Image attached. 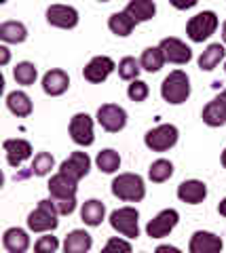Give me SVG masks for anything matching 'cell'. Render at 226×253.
Masks as SVG:
<instances>
[{
    "mask_svg": "<svg viewBox=\"0 0 226 253\" xmlns=\"http://www.w3.org/2000/svg\"><path fill=\"white\" fill-rule=\"evenodd\" d=\"M114 68L116 66H114V61L110 57H106V55H97V57H93L87 66H85L83 76H85V81H89L93 84H99L114 72Z\"/></svg>",
    "mask_w": 226,
    "mask_h": 253,
    "instance_id": "cell-12",
    "label": "cell"
},
{
    "mask_svg": "<svg viewBox=\"0 0 226 253\" xmlns=\"http://www.w3.org/2000/svg\"><path fill=\"white\" fill-rule=\"evenodd\" d=\"M142 72V63H139L136 57H123L119 63V76L123 81H136Z\"/></svg>",
    "mask_w": 226,
    "mask_h": 253,
    "instance_id": "cell-33",
    "label": "cell"
},
{
    "mask_svg": "<svg viewBox=\"0 0 226 253\" xmlns=\"http://www.w3.org/2000/svg\"><path fill=\"white\" fill-rule=\"evenodd\" d=\"M76 190H79V181L72 179L66 173H55L49 181V192L51 201H64V199H76Z\"/></svg>",
    "mask_w": 226,
    "mask_h": 253,
    "instance_id": "cell-13",
    "label": "cell"
},
{
    "mask_svg": "<svg viewBox=\"0 0 226 253\" xmlns=\"http://www.w3.org/2000/svg\"><path fill=\"white\" fill-rule=\"evenodd\" d=\"M157 251H159V253H165V251H169V253H178L180 249H178V247H171V245H161V247H157Z\"/></svg>",
    "mask_w": 226,
    "mask_h": 253,
    "instance_id": "cell-40",
    "label": "cell"
},
{
    "mask_svg": "<svg viewBox=\"0 0 226 253\" xmlns=\"http://www.w3.org/2000/svg\"><path fill=\"white\" fill-rule=\"evenodd\" d=\"M222 165H224V169H226V148H224V152H222Z\"/></svg>",
    "mask_w": 226,
    "mask_h": 253,
    "instance_id": "cell-43",
    "label": "cell"
},
{
    "mask_svg": "<svg viewBox=\"0 0 226 253\" xmlns=\"http://www.w3.org/2000/svg\"><path fill=\"white\" fill-rule=\"evenodd\" d=\"M9 59H11L9 49H6V46H0V63H2V66H6V63H9Z\"/></svg>",
    "mask_w": 226,
    "mask_h": 253,
    "instance_id": "cell-39",
    "label": "cell"
},
{
    "mask_svg": "<svg viewBox=\"0 0 226 253\" xmlns=\"http://www.w3.org/2000/svg\"><path fill=\"white\" fill-rule=\"evenodd\" d=\"M188 251L190 253H218V251H222V241H220V236H216L214 232L199 230L192 234Z\"/></svg>",
    "mask_w": 226,
    "mask_h": 253,
    "instance_id": "cell-17",
    "label": "cell"
},
{
    "mask_svg": "<svg viewBox=\"0 0 226 253\" xmlns=\"http://www.w3.org/2000/svg\"><path fill=\"white\" fill-rule=\"evenodd\" d=\"M139 213L137 209L134 207H121L112 211L110 215V226L114 228L116 232H121L123 236H127V239H137L139 236Z\"/></svg>",
    "mask_w": 226,
    "mask_h": 253,
    "instance_id": "cell-5",
    "label": "cell"
},
{
    "mask_svg": "<svg viewBox=\"0 0 226 253\" xmlns=\"http://www.w3.org/2000/svg\"><path fill=\"white\" fill-rule=\"evenodd\" d=\"M171 6H176L178 11H186V9H192L199 0H169Z\"/></svg>",
    "mask_w": 226,
    "mask_h": 253,
    "instance_id": "cell-38",
    "label": "cell"
},
{
    "mask_svg": "<svg viewBox=\"0 0 226 253\" xmlns=\"http://www.w3.org/2000/svg\"><path fill=\"white\" fill-rule=\"evenodd\" d=\"M91 245H93V241H91L89 232L72 230L64 241V251L66 253H87L91 249Z\"/></svg>",
    "mask_w": 226,
    "mask_h": 253,
    "instance_id": "cell-22",
    "label": "cell"
},
{
    "mask_svg": "<svg viewBox=\"0 0 226 253\" xmlns=\"http://www.w3.org/2000/svg\"><path fill=\"white\" fill-rule=\"evenodd\" d=\"M91 169V158L87 156V152H72L64 163L59 165V171L70 175L72 179L81 181Z\"/></svg>",
    "mask_w": 226,
    "mask_h": 253,
    "instance_id": "cell-14",
    "label": "cell"
},
{
    "mask_svg": "<svg viewBox=\"0 0 226 253\" xmlns=\"http://www.w3.org/2000/svg\"><path fill=\"white\" fill-rule=\"evenodd\" d=\"M161 95L167 104H174V106L184 104L190 97V81L186 72H182V70L169 72V76H165V81L161 84Z\"/></svg>",
    "mask_w": 226,
    "mask_h": 253,
    "instance_id": "cell-1",
    "label": "cell"
},
{
    "mask_svg": "<svg viewBox=\"0 0 226 253\" xmlns=\"http://www.w3.org/2000/svg\"><path fill=\"white\" fill-rule=\"evenodd\" d=\"M97 123L108 133H119L127 125V112L116 104H104L97 110Z\"/></svg>",
    "mask_w": 226,
    "mask_h": 253,
    "instance_id": "cell-7",
    "label": "cell"
},
{
    "mask_svg": "<svg viewBox=\"0 0 226 253\" xmlns=\"http://www.w3.org/2000/svg\"><path fill=\"white\" fill-rule=\"evenodd\" d=\"M53 165H55V158H53L49 152H38L34 156L32 165H30V171H32V175L43 177V175H46V173H51Z\"/></svg>",
    "mask_w": 226,
    "mask_h": 253,
    "instance_id": "cell-32",
    "label": "cell"
},
{
    "mask_svg": "<svg viewBox=\"0 0 226 253\" xmlns=\"http://www.w3.org/2000/svg\"><path fill=\"white\" fill-rule=\"evenodd\" d=\"M112 194L121 201L139 203L146 196L144 179L137 173H121L119 177L112 179Z\"/></svg>",
    "mask_w": 226,
    "mask_h": 253,
    "instance_id": "cell-2",
    "label": "cell"
},
{
    "mask_svg": "<svg viewBox=\"0 0 226 253\" xmlns=\"http://www.w3.org/2000/svg\"><path fill=\"white\" fill-rule=\"evenodd\" d=\"M203 123L207 126H222L226 125V89L216 95L203 108Z\"/></svg>",
    "mask_w": 226,
    "mask_h": 253,
    "instance_id": "cell-16",
    "label": "cell"
},
{
    "mask_svg": "<svg viewBox=\"0 0 226 253\" xmlns=\"http://www.w3.org/2000/svg\"><path fill=\"white\" fill-rule=\"evenodd\" d=\"M171 175H174V165L165 161V158L154 161L150 165V169H148V177H150L154 184H163V181H167Z\"/></svg>",
    "mask_w": 226,
    "mask_h": 253,
    "instance_id": "cell-29",
    "label": "cell"
},
{
    "mask_svg": "<svg viewBox=\"0 0 226 253\" xmlns=\"http://www.w3.org/2000/svg\"><path fill=\"white\" fill-rule=\"evenodd\" d=\"M224 70H226V66H224Z\"/></svg>",
    "mask_w": 226,
    "mask_h": 253,
    "instance_id": "cell-46",
    "label": "cell"
},
{
    "mask_svg": "<svg viewBox=\"0 0 226 253\" xmlns=\"http://www.w3.org/2000/svg\"><path fill=\"white\" fill-rule=\"evenodd\" d=\"M224 55H226L224 44H220V42L209 44L207 49L201 53V57H199V68H201V70H205V72H209V70H214L218 63L224 59Z\"/></svg>",
    "mask_w": 226,
    "mask_h": 253,
    "instance_id": "cell-26",
    "label": "cell"
},
{
    "mask_svg": "<svg viewBox=\"0 0 226 253\" xmlns=\"http://www.w3.org/2000/svg\"><path fill=\"white\" fill-rule=\"evenodd\" d=\"M2 245L9 253H26L30 247V236L21 228H9L2 236Z\"/></svg>",
    "mask_w": 226,
    "mask_h": 253,
    "instance_id": "cell-21",
    "label": "cell"
},
{
    "mask_svg": "<svg viewBox=\"0 0 226 253\" xmlns=\"http://www.w3.org/2000/svg\"><path fill=\"white\" fill-rule=\"evenodd\" d=\"M136 26H137V23L131 19L125 11H123V13H114V15H110V19H108V28L112 30V34L121 36V38L129 36L131 32H134Z\"/></svg>",
    "mask_w": 226,
    "mask_h": 253,
    "instance_id": "cell-27",
    "label": "cell"
},
{
    "mask_svg": "<svg viewBox=\"0 0 226 253\" xmlns=\"http://www.w3.org/2000/svg\"><path fill=\"white\" fill-rule=\"evenodd\" d=\"M144 144L152 152H165L178 144V129L174 125H159L144 135Z\"/></svg>",
    "mask_w": 226,
    "mask_h": 253,
    "instance_id": "cell-6",
    "label": "cell"
},
{
    "mask_svg": "<svg viewBox=\"0 0 226 253\" xmlns=\"http://www.w3.org/2000/svg\"><path fill=\"white\" fill-rule=\"evenodd\" d=\"M13 76H15V81H17V84L30 86V84H34L36 76H38V70H36L34 63H30V61H21V63H17V66H15Z\"/></svg>",
    "mask_w": 226,
    "mask_h": 253,
    "instance_id": "cell-31",
    "label": "cell"
},
{
    "mask_svg": "<svg viewBox=\"0 0 226 253\" xmlns=\"http://www.w3.org/2000/svg\"><path fill=\"white\" fill-rule=\"evenodd\" d=\"M104 251H131V245L127 241H121V239H110L106 243Z\"/></svg>",
    "mask_w": 226,
    "mask_h": 253,
    "instance_id": "cell-37",
    "label": "cell"
},
{
    "mask_svg": "<svg viewBox=\"0 0 226 253\" xmlns=\"http://www.w3.org/2000/svg\"><path fill=\"white\" fill-rule=\"evenodd\" d=\"M57 215L59 211L53 205V201H41L38 207L28 215V228L32 232H49L57 228Z\"/></svg>",
    "mask_w": 226,
    "mask_h": 253,
    "instance_id": "cell-3",
    "label": "cell"
},
{
    "mask_svg": "<svg viewBox=\"0 0 226 253\" xmlns=\"http://www.w3.org/2000/svg\"><path fill=\"white\" fill-rule=\"evenodd\" d=\"M34 249L38 251V253H55L57 249H59V243H57V239L55 236H41V239L36 241V245H34Z\"/></svg>",
    "mask_w": 226,
    "mask_h": 253,
    "instance_id": "cell-35",
    "label": "cell"
},
{
    "mask_svg": "<svg viewBox=\"0 0 226 253\" xmlns=\"http://www.w3.org/2000/svg\"><path fill=\"white\" fill-rule=\"evenodd\" d=\"M95 165H97L99 171L114 173V171H119V167H121V156H119V152H114V150L108 148V150H102V152L97 154Z\"/></svg>",
    "mask_w": 226,
    "mask_h": 253,
    "instance_id": "cell-30",
    "label": "cell"
},
{
    "mask_svg": "<svg viewBox=\"0 0 226 253\" xmlns=\"http://www.w3.org/2000/svg\"><path fill=\"white\" fill-rule=\"evenodd\" d=\"M70 86V78L64 70H49L45 76H43V91L51 97H57V95L66 93Z\"/></svg>",
    "mask_w": 226,
    "mask_h": 253,
    "instance_id": "cell-19",
    "label": "cell"
},
{
    "mask_svg": "<svg viewBox=\"0 0 226 253\" xmlns=\"http://www.w3.org/2000/svg\"><path fill=\"white\" fill-rule=\"evenodd\" d=\"M6 106H9V110L19 116V118H26L32 114V101H30V97L23 91H13L6 95Z\"/></svg>",
    "mask_w": 226,
    "mask_h": 253,
    "instance_id": "cell-25",
    "label": "cell"
},
{
    "mask_svg": "<svg viewBox=\"0 0 226 253\" xmlns=\"http://www.w3.org/2000/svg\"><path fill=\"white\" fill-rule=\"evenodd\" d=\"M218 211H220V215H224V217H226V199H222V201H220V205H218Z\"/></svg>",
    "mask_w": 226,
    "mask_h": 253,
    "instance_id": "cell-41",
    "label": "cell"
},
{
    "mask_svg": "<svg viewBox=\"0 0 226 253\" xmlns=\"http://www.w3.org/2000/svg\"><path fill=\"white\" fill-rule=\"evenodd\" d=\"M28 38V28L21 21H4L0 26V41L2 42H11V44H19Z\"/></svg>",
    "mask_w": 226,
    "mask_h": 253,
    "instance_id": "cell-23",
    "label": "cell"
},
{
    "mask_svg": "<svg viewBox=\"0 0 226 253\" xmlns=\"http://www.w3.org/2000/svg\"><path fill=\"white\" fill-rule=\"evenodd\" d=\"M178 219H180V215H178L176 209H165V211H161L157 217L148 221L146 234L150 236V239H163V236H167V234L178 226Z\"/></svg>",
    "mask_w": 226,
    "mask_h": 253,
    "instance_id": "cell-10",
    "label": "cell"
},
{
    "mask_svg": "<svg viewBox=\"0 0 226 253\" xmlns=\"http://www.w3.org/2000/svg\"><path fill=\"white\" fill-rule=\"evenodd\" d=\"M2 148L6 152V163L15 169L21 167V165L32 156V146H30V141H26V139H4Z\"/></svg>",
    "mask_w": 226,
    "mask_h": 253,
    "instance_id": "cell-15",
    "label": "cell"
},
{
    "mask_svg": "<svg viewBox=\"0 0 226 253\" xmlns=\"http://www.w3.org/2000/svg\"><path fill=\"white\" fill-rule=\"evenodd\" d=\"M161 51H163V57L165 61L169 63H178V66H184V63H188L192 59V51L188 44H184L180 38H163L159 42Z\"/></svg>",
    "mask_w": 226,
    "mask_h": 253,
    "instance_id": "cell-9",
    "label": "cell"
},
{
    "mask_svg": "<svg viewBox=\"0 0 226 253\" xmlns=\"http://www.w3.org/2000/svg\"><path fill=\"white\" fill-rule=\"evenodd\" d=\"M46 21L61 30H72L79 26V11L68 4H51L46 9Z\"/></svg>",
    "mask_w": 226,
    "mask_h": 253,
    "instance_id": "cell-8",
    "label": "cell"
},
{
    "mask_svg": "<svg viewBox=\"0 0 226 253\" xmlns=\"http://www.w3.org/2000/svg\"><path fill=\"white\" fill-rule=\"evenodd\" d=\"M127 95H129V99H134V101H144L148 97V84L144 81H137L136 78V81H131Z\"/></svg>",
    "mask_w": 226,
    "mask_h": 253,
    "instance_id": "cell-34",
    "label": "cell"
},
{
    "mask_svg": "<svg viewBox=\"0 0 226 253\" xmlns=\"http://www.w3.org/2000/svg\"><path fill=\"white\" fill-rule=\"evenodd\" d=\"M53 205L57 207L59 215H70L76 209V199H64V201H53Z\"/></svg>",
    "mask_w": 226,
    "mask_h": 253,
    "instance_id": "cell-36",
    "label": "cell"
},
{
    "mask_svg": "<svg viewBox=\"0 0 226 253\" xmlns=\"http://www.w3.org/2000/svg\"><path fill=\"white\" fill-rule=\"evenodd\" d=\"M207 196V186L199 179H186L178 186V199L188 205H199L203 203Z\"/></svg>",
    "mask_w": 226,
    "mask_h": 253,
    "instance_id": "cell-18",
    "label": "cell"
},
{
    "mask_svg": "<svg viewBox=\"0 0 226 253\" xmlns=\"http://www.w3.org/2000/svg\"><path fill=\"white\" fill-rule=\"evenodd\" d=\"M0 2H6V0H0Z\"/></svg>",
    "mask_w": 226,
    "mask_h": 253,
    "instance_id": "cell-45",
    "label": "cell"
},
{
    "mask_svg": "<svg viewBox=\"0 0 226 253\" xmlns=\"http://www.w3.org/2000/svg\"><path fill=\"white\" fill-rule=\"evenodd\" d=\"M218 30V15L214 11L197 13L186 23V34L192 42H203Z\"/></svg>",
    "mask_w": 226,
    "mask_h": 253,
    "instance_id": "cell-4",
    "label": "cell"
},
{
    "mask_svg": "<svg viewBox=\"0 0 226 253\" xmlns=\"http://www.w3.org/2000/svg\"><path fill=\"white\" fill-rule=\"evenodd\" d=\"M139 63H142V70H146V72H150V74L159 72L163 68V63H165L161 46H148V49H144L142 57H139Z\"/></svg>",
    "mask_w": 226,
    "mask_h": 253,
    "instance_id": "cell-28",
    "label": "cell"
},
{
    "mask_svg": "<svg viewBox=\"0 0 226 253\" xmlns=\"http://www.w3.org/2000/svg\"><path fill=\"white\" fill-rule=\"evenodd\" d=\"M104 215H106V207H104V203L97 201V199L87 201L83 205V209H81V219L87 226H99L102 224V219H104Z\"/></svg>",
    "mask_w": 226,
    "mask_h": 253,
    "instance_id": "cell-24",
    "label": "cell"
},
{
    "mask_svg": "<svg viewBox=\"0 0 226 253\" xmlns=\"http://www.w3.org/2000/svg\"><path fill=\"white\" fill-rule=\"evenodd\" d=\"M125 13L129 15L136 23H144V21H150L157 13V4L152 0H131V2L125 6Z\"/></svg>",
    "mask_w": 226,
    "mask_h": 253,
    "instance_id": "cell-20",
    "label": "cell"
},
{
    "mask_svg": "<svg viewBox=\"0 0 226 253\" xmlns=\"http://www.w3.org/2000/svg\"><path fill=\"white\" fill-rule=\"evenodd\" d=\"M70 137L74 139V144L79 146H91L95 135H93V121L89 114L79 112L70 121Z\"/></svg>",
    "mask_w": 226,
    "mask_h": 253,
    "instance_id": "cell-11",
    "label": "cell"
},
{
    "mask_svg": "<svg viewBox=\"0 0 226 253\" xmlns=\"http://www.w3.org/2000/svg\"><path fill=\"white\" fill-rule=\"evenodd\" d=\"M99 2H108V0H99Z\"/></svg>",
    "mask_w": 226,
    "mask_h": 253,
    "instance_id": "cell-44",
    "label": "cell"
},
{
    "mask_svg": "<svg viewBox=\"0 0 226 253\" xmlns=\"http://www.w3.org/2000/svg\"><path fill=\"white\" fill-rule=\"evenodd\" d=\"M222 41H224V44H226V21L222 23Z\"/></svg>",
    "mask_w": 226,
    "mask_h": 253,
    "instance_id": "cell-42",
    "label": "cell"
}]
</instances>
